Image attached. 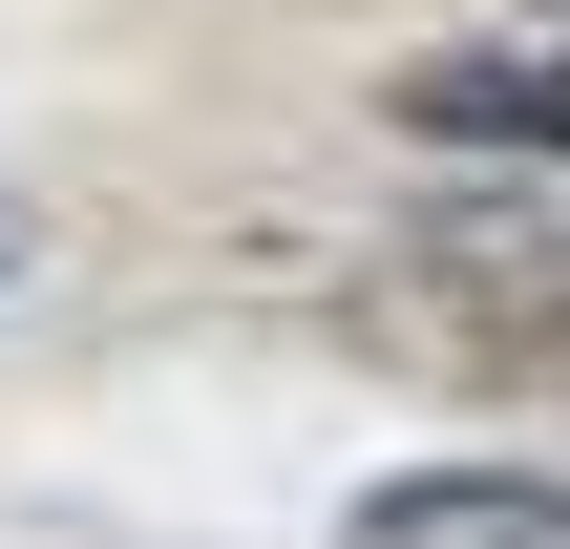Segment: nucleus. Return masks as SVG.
<instances>
[{
	"instance_id": "f257e3e1",
	"label": "nucleus",
	"mask_w": 570,
	"mask_h": 549,
	"mask_svg": "<svg viewBox=\"0 0 570 549\" xmlns=\"http://www.w3.org/2000/svg\"><path fill=\"white\" fill-rule=\"evenodd\" d=\"M338 549H570V487L550 465H402V487H360Z\"/></svg>"
},
{
	"instance_id": "f03ea898",
	"label": "nucleus",
	"mask_w": 570,
	"mask_h": 549,
	"mask_svg": "<svg viewBox=\"0 0 570 549\" xmlns=\"http://www.w3.org/2000/svg\"><path fill=\"white\" fill-rule=\"evenodd\" d=\"M423 127L444 148H570V42H529V63H423Z\"/></svg>"
}]
</instances>
